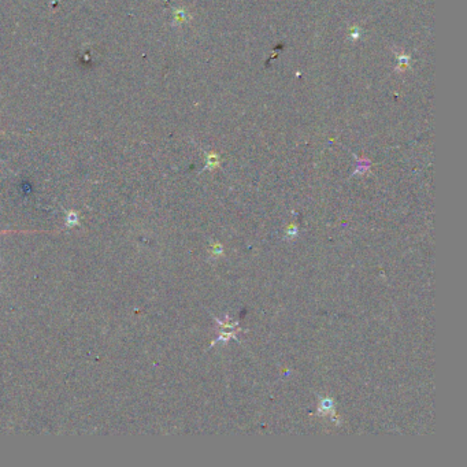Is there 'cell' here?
<instances>
[{"instance_id":"obj_1","label":"cell","mask_w":467,"mask_h":467,"mask_svg":"<svg viewBox=\"0 0 467 467\" xmlns=\"http://www.w3.org/2000/svg\"><path fill=\"white\" fill-rule=\"evenodd\" d=\"M317 414L318 415H333L336 414L334 412V401L332 397H322L320 401V404H318V410H317Z\"/></svg>"},{"instance_id":"obj_3","label":"cell","mask_w":467,"mask_h":467,"mask_svg":"<svg viewBox=\"0 0 467 467\" xmlns=\"http://www.w3.org/2000/svg\"><path fill=\"white\" fill-rule=\"evenodd\" d=\"M222 253H224V248H222V245H221L220 243L214 244V245H213V255H215V256H220V255H222Z\"/></svg>"},{"instance_id":"obj_2","label":"cell","mask_w":467,"mask_h":467,"mask_svg":"<svg viewBox=\"0 0 467 467\" xmlns=\"http://www.w3.org/2000/svg\"><path fill=\"white\" fill-rule=\"evenodd\" d=\"M285 236L288 238H295L297 236V226L296 225H289L288 228H286Z\"/></svg>"},{"instance_id":"obj_4","label":"cell","mask_w":467,"mask_h":467,"mask_svg":"<svg viewBox=\"0 0 467 467\" xmlns=\"http://www.w3.org/2000/svg\"><path fill=\"white\" fill-rule=\"evenodd\" d=\"M218 158H217V155H214V153H213V155H210V159H209V163H207V166L209 167H211V169H214V167H217L218 166Z\"/></svg>"}]
</instances>
